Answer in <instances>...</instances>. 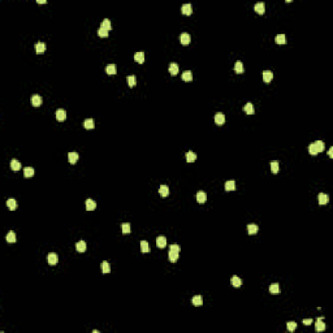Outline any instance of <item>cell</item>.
<instances>
[{"label":"cell","instance_id":"23","mask_svg":"<svg viewBox=\"0 0 333 333\" xmlns=\"http://www.w3.org/2000/svg\"><path fill=\"white\" fill-rule=\"evenodd\" d=\"M68 160L70 164H76L78 160V154L77 152H69L68 154Z\"/></svg>","mask_w":333,"mask_h":333},{"label":"cell","instance_id":"28","mask_svg":"<svg viewBox=\"0 0 333 333\" xmlns=\"http://www.w3.org/2000/svg\"><path fill=\"white\" fill-rule=\"evenodd\" d=\"M247 232H248V234H256V233H258V225H256V224H248V225H247Z\"/></svg>","mask_w":333,"mask_h":333},{"label":"cell","instance_id":"34","mask_svg":"<svg viewBox=\"0 0 333 333\" xmlns=\"http://www.w3.org/2000/svg\"><path fill=\"white\" fill-rule=\"evenodd\" d=\"M276 43L277 44H285L286 43V38H285V35L284 34H279V35H276Z\"/></svg>","mask_w":333,"mask_h":333},{"label":"cell","instance_id":"45","mask_svg":"<svg viewBox=\"0 0 333 333\" xmlns=\"http://www.w3.org/2000/svg\"><path fill=\"white\" fill-rule=\"evenodd\" d=\"M308 152H310L312 156L318 155V151H316V147H315V144H314V143H311L310 146H308Z\"/></svg>","mask_w":333,"mask_h":333},{"label":"cell","instance_id":"24","mask_svg":"<svg viewBox=\"0 0 333 333\" xmlns=\"http://www.w3.org/2000/svg\"><path fill=\"white\" fill-rule=\"evenodd\" d=\"M7 206H8V208L11 209V211H14V209L17 208V202L14 201L13 198H11V199L7 201Z\"/></svg>","mask_w":333,"mask_h":333},{"label":"cell","instance_id":"46","mask_svg":"<svg viewBox=\"0 0 333 333\" xmlns=\"http://www.w3.org/2000/svg\"><path fill=\"white\" fill-rule=\"evenodd\" d=\"M98 35H99V37H102V38H105V37H108V31L103 30V29L100 28V29L98 30Z\"/></svg>","mask_w":333,"mask_h":333},{"label":"cell","instance_id":"35","mask_svg":"<svg viewBox=\"0 0 333 333\" xmlns=\"http://www.w3.org/2000/svg\"><path fill=\"white\" fill-rule=\"evenodd\" d=\"M234 70H236V73H243V64H242V61H237L236 62V65H234Z\"/></svg>","mask_w":333,"mask_h":333},{"label":"cell","instance_id":"6","mask_svg":"<svg viewBox=\"0 0 333 333\" xmlns=\"http://www.w3.org/2000/svg\"><path fill=\"white\" fill-rule=\"evenodd\" d=\"M318 198H319V204H320V206L327 204L328 202H329V197H328L327 194H324V193H320V194L318 195Z\"/></svg>","mask_w":333,"mask_h":333},{"label":"cell","instance_id":"38","mask_svg":"<svg viewBox=\"0 0 333 333\" xmlns=\"http://www.w3.org/2000/svg\"><path fill=\"white\" fill-rule=\"evenodd\" d=\"M102 272L103 273H109L111 272V265L108 262H103L102 263Z\"/></svg>","mask_w":333,"mask_h":333},{"label":"cell","instance_id":"47","mask_svg":"<svg viewBox=\"0 0 333 333\" xmlns=\"http://www.w3.org/2000/svg\"><path fill=\"white\" fill-rule=\"evenodd\" d=\"M169 250H172V251H176V252H180V246L178 245H171L169 246Z\"/></svg>","mask_w":333,"mask_h":333},{"label":"cell","instance_id":"2","mask_svg":"<svg viewBox=\"0 0 333 333\" xmlns=\"http://www.w3.org/2000/svg\"><path fill=\"white\" fill-rule=\"evenodd\" d=\"M47 260H48V263H50L51 265H55V264H57V262H59V256H57V254H55V252H51V254H48Z\"/></svg>","mask_w":333,"mask_h":333},{"label":"cell","instance_id":"40","mask_svg":"<svg viewBox=\"0 0 333 333\" xmlns=\"http://www.w3.org/2000/svg\"><path fill=\"white\" fill-rule=\"evenodd\" d=\"M126 81H128V85H129L130 87H134V86H136V82H137L136 76H129L126 78Z\"/></svg>","mask_w":333,"mask_h":333},{"label":"cell","instance_id":"1","mask_svg":"<svg viewBox=\"0 0 333 333\" xmlns=\"http://www.w3.org/2000/svg\"><path fill=\"white\" fill-rule=\"evenodd\" d=\"M315 329L318 330V332H323V330L325 329V324L323 323V318H318V319H316Z\"/></svg>","mask_w":333,"mask_h":333},{"label":"cell","instance_id":"44","mask_svg":"<svg viewBox=\"0 0 333 333\" xmlns=\"http://www.w3.org/2000/svg\"><path fill=\"white\" fill-rule=\"evenodd\" d=\"M286 328H288L289 332H293V330H295V328H297V323L288 322V324H286Z\"/></svg>","mask_w":333,"mask_h":333},{"label":"cell","instance_id":"22","mask_svg":"<svg viewBox=\"0 0 333 333\" xmlns=\"http://www.w3.org/2000/svg\"><path fill=\"white\" fill-rule=\"evenodd\" d=\"M11 169L12 171H20L21 169V163L18 160H16V159L11 160Z\"/></svg>","mask_w":333,"mask_h":333},{"label":"cell","instance_id":"37","mask_svg":"<svg viewBox=\"0 0 333 333\" xmlns=\"http://www.w3.org/2000/svg\"><path fill=\"white\" fill-rule=\"evenodd\" d=\"M182 79L184 81H186V82H190L193 79V74H191V72L190 70H186V72H184L182 73Z\"/></svg>","mask_w":333,"mask_h":333},{"label":"cell","instance_id":"33","mask_svg":"<svg viewBox=\"0 0 333 333\" xmlns=\"http://www.w3.org/2000/svg\"><path fill=\"white\" fill-rule=\"evenodd\" d=\"M193 305L194 306H202L203 305V298H202L201 295H195L194 298H193Z\"/></svg>","mask_w":333,"mask_h":333},{"label":"cell","instance_id":"11","mask_svg":"<svg viewBox=\"0 0 333 333\" xmlns=\"http://www.w3.org/2000/svg\"><path fill=\"white\" fill-rule=\"evenodd\" d=\"M273 78V73L271 70H264L263 72V81L264 82H271Z\"/></svg>","mask_w":333,"mask_h":333},{"label":"cell","instance_id":"30","mask_svg":"<svg viewBox=\"0 0 333 333\" xmlns=\"http://www.w3.org/2000/svg\"><path fill=\"white\" fill-rule=\"evenodd\" d=\"M169 73L172 74V76H176V74L178 73V65L176 64V62H171L169 64Z\"/></svg>","mask_w":333,"mask_h":333},{"label":"cell","instance_id":"20","mask_svg":"<svg viewBox=\"0 0 333 333\" xmlns=\"http://www.w3.org/2000/svg\"><path fill=\"white\" fill-rule=\"evenodd\" d=\"M23 175H25L26 178H30L34 176V168L33 167H26L25 169H23Z\"/></svg>","mask_w":333,"mask_h":333},{"label":"cell","instance_id":"42","mask_svg":"<svg viewBox=\"0 0 333 333\" xmlns=\"http://www.w3.org/2000/svg\"><path fill=\"white\" fill-rule=\"evenodd\" d=\"M121 228H122V233H124V234H129L130 233V224L129 223H124L121 225Z\"/></svg>","mask_w":333,"mask_h":333},{"label":"cell","instance_id":"43","mask_svg":"<svg viewBox=\"0 0 333 333\" xmlns=\"http://www.w3.org/2000/svg\"><path fill=\"white\" fill-rule=\"evenodd\" d=\"M269 165H271V171L273 173L279 172V161H271V164H269Z\"/></svg>","mask_w":333,"mask_h":333},{"label":"cell","instance_id":"8","mask_svg":"<svg viewBox=\"0 0 333 333\" xmlns=\"http://www.w3.org/2000/svg\"><path fill=\"white\" fill-rule=\"evenodd\" d=\"M197 201L198 203H204L207 201V194L204 191H198L197 193Z\"/></svg>","mask_w":333,"mask_h":333},{"label":"cell","instance_id":"17","mask_svg":"<svg viewBox=\"0 0 333 333\" xmlns=\"http://www.w3.org/2000/svg\"><path fill=\"white\" fill-rule=\"evenodd\" d=\"M100 28L103 29V30L105 31H109L111 29H112V25H111V21L108 20V18H105V20L102 21V25H100Z\"/></svg>","mask_w":333,"mask_h":333},{"label":"cell","instance_id":"15","mask_svg":"<svg viewBox=\"0 0 333 333\" xmlns=\"http://www.w3.org/2000/svg\"><path fill=\"white\" fill-rule=\"evenodd\" d=\"M76 250L78 252H85L86 251V242H85V241H79V242H77Z\"/></svg>","mask_w":333,"mask_h":333},{"label":"cell","instance_id":"7","mask_svg":"<svg viewBox=\"0 0 333 333\" xmlns=\"http://www.w3.org/2000/svg\"><path fill=\"white\" fill-rule=\"evenodd\" d=\"M159 194H160L161 197L167 198L169 195V187L167 186V185H161V186L159 187Z\"/></svg>","mask_w":333,"mask_h":333},{"label":"cell","instance_id":"21","mask_svg":"<svg viewBox=\"0 0 333 333\" xmlns=\"http://www.w3.org/2000/svg\"><path fill=\"white\" fill-rule=\"evenodd\" d=\"M134 60H136L138 64H143L144 62V54L143 52H137L136 55H134Z\"/></svg>","mask_w":333,"mask_h":333},{"label":"cell","instance_id":"12","mask_svg":"<svg viewBox=\"0 0 333 333\" xmlns=\"http://www.w3.org/2000/svg\"><path fill=\"white\" fill-rule=\"evenodd\" d=\"M56 119L57 121H64L66 119V112L64 109H57L56 111Z\"/></svg>","mask_w":333,"mask_h":333},{"label":"cell","instance_id":"14","mask_svg":"<svg viewBox=\"0 0 333 333\" xmlns=\"http://www.w3.org/2000/svg\"><path fill=\"white\" fill-rule=\"evenodd\" d=\"M243 111H245L247 115H254V112H255V109H254V105H252V103H246V105L243 107Z\"/></svg>","mask_w":333,"mask_h":333},{"label":"cell","instance_id":"18","mask_svg":"<svg viewBox=\"0 0 333 333\" xmlns=\"http://www.w3.org/2000/svg\"><path fill=\"white\" fill-rule=\"evenodd\" d=\"M225 190L226 191H233V190H236V182L233 180L230 181H226L225 182Z\"/></svg>","mask_w":333,"mask_h":333},{"label":"cell","instance_id":"16","mask_svg":"<svg viewBox=\"0 0 333 333\" xmlns=\"http://www.w3.org/2000/svg\"><path fill=\"white\" fill-rule=\"evenodd\" d=\"M230 282H232V285L234 286V288H240V286L242 285V280H241L238 276H233V277H232Z\"/></svg>","mask_w":333,"mask_h":333},{"label":"cell","instance_id":"19","mask_svg":"<svg viewBox=\"0 0 333 333\" xmlns=\"http://www.w3.org/2000/svg\"><path fill=\"white\" fill-rule=\"evenodd\" d=\"M314 144H315V147H316V151H318V154L323 152V151L325 150V144H324V142H323V141H316Z\"/></svg>","mask_w":333,"mask_h":333},{"label":"cell","instance_id":"50","mask_svg":"<svg viewBox=\"0 0 333 333\" xmlns=\"http://www.w3.org/2000/svg\"><path fill=\"white\" fill-rule=\"evenodd\" d=\"M37 3H38V4H46L47 1H46V0H38Z\"/></svg>","mask_w":333,"mask_h":333},{"label":"cell","instance_id":"5","mask_svg":"<svg viewBox=\"0 0 333 333\" xmlns=\"http://www.w3.org/2000/svg\"><path fill=\"white\" fill-rule=\"evenodd\" d=\"M35 51H37L38 55L44 54V51H46V44L43 42H38L37 44H35Z\"/></svg>","mask_w":333,"mask_h":333},{"label":"cell","instance_id":"3","mask_svg":"<svg viewBox=\"0 0 333 333\" xmlns=\"http://www.w3.org/2000/svg\"><path fill=\"white\" fill-rule=\"evenodd\" d=\"M215 122H216L218 125H223L224 122H225V116H224L221 112H218L216 115H215Z\"/></svg>","mask_w":333,"mask_h":333},{"label":"cell","instance_id":"36","mask_svg":"<svg viewBox=\"0 0 333 333\" xmlns=\"http://www.w3.org/2000/svg\"><path fill=\"white\" fill-rule=\"evenodd\" d=\"M7 242H9V243L16 242V233H14V232H9L8 234H7Z\"/></svg>","mask_w":333,"mask_h":333},{"label":"cell","instance_id":"41","mask_svg":"<svg viewBox=\"0 0 333 333\" xmlns=\"http://www.w3.org/2000/svg\"><path fill=\"white\" fill-rule=\"evenodd\" d=\"M269 291H271V294H277L280 291V288H279V284H272V285H269Z\"/></svg>","mask_w":333,"mask_h":333},{"label":"cell","instance_id":"9","mask_svg":"<svg viewBox=\"0 0 333 333\" xmlns=\"http://www.w3.org/2000/svg\"><path fill=\"white\" fill-rule=\"evenodd\" d=\"M181 12H182V14H186V16H190V14L193 13V8L190 4H184L182 5V8H181Z\"/></svg>","mask_w":333,"mask_h":333},{"label":"cell","instance_id":"4","mask_svg":"<svg viewBox=\"0 0 333 333\" xmlns=\"http://www.w3.org/2000/svg\"><path fill=\"white\" fill-rule=\"evenodd\" d=\"M190 40H191V38H190V35L187 34V33H182L180 37V42L182 43L184 46H187L190 43Z\"/></svg>","mask_w":333,"mask_h":333},{"label":"cell","instance_id":"13","mask_svg":"<svg viewBox=\"0 0 333 333\" xmlns=\"http://www.w3.org/2000/svg\"><path fill=\"white\" fill-rule=\"evenodd\" d=\"M156 245H158V247L160 248H164L167 246V238L163 237V236H160V237L156 238Z\"/></svg>","mask_w":333,"mask_h":333},{"label":"cell","instance_id":"29","mask_svg":"<svg viewBox=\"0 0 333 333\" xmlns=\"http://www.w3.org/2000/svg\"><path fill=\"white\" fill-rule=\"evenodd\" d=\"M255 11H256V13H259V14H264V12H265L264 3H258V4H255Z\"/></svg>","mask_w":333,"mask_h":333},{"label":"cell","instance_id":"39","mask_svg":"<svg viewBox=\"0 0 333 333\" xmlns=\"http://www.w3.org/2000/svg\"><path fill=\"white\" fill-rule=\"evenodd\" d=\"M141 251L144 252V254H146V252H150V246L146 241H142L141 242Z\"/></svg>","mask_w":333,"mask_h":333},{"label":"cell","instance_id":"26","mask_svg":"<svg viewBox=\"0 0 333 333\" xmlns=\"http://www.w3.org/2000/svg\"><path fill=\"white\" fill-rule=\"evenodd\" d=\"M168 259L171 260L172 263H175V262H177L178 260V252H176V251H172V250H169V252H168Z\"/></svg>","mask_w":333,"mask_h":333},{"label":"cell","instance_id":"32","mask_svg":"<svg viewBox=\"0 0 333 333\" xmlns=\"http://www.w3.org/2000/svg\"><path fill=\"white\" fill-rule=\"evenodd\" d=\"M105 72H107V74H116V72H117V68H116L115 64H109V65H107Z\"/></svg>","mask_w":333,"mask_h":333},{"label":"cell","instance_id":"27","mask_svg":"<svg viewBox=\"0 0 333 333\" xmlns=\"http://www.w3.org/2000/svg\"><path fill=\"white\" fill-rule=\"evenodd\" d=\"M186 161L187 163H194L195 160H197V155H195L193 151H189V152H186Z\"/></svg>","mask_w":333,"mask_h":333},{"label":"cell","instance_id":"49","mask_svg":"<svg viewBox=\"0 0 333 333\" xmlns=\"http://www.w3.org/2000/svg\"><path fill=\"white\" fill-rule=\"evenodd\" d=\"M328 156H329V158H333V147H332V148H329V151H328Z\"/></svg>","mask_w":333,"mask_h":333},{"label":"cell","instance_id":"10","mask_svg":"<svg viewBox=\"0 0 333 333\" xmlns=\"http://www.w3.org/2000/svg\"><path fill=\"white\" fill-rule=\"evenodd\" d=\"M31 104L34 105V107H39L42 104V98L39 95H33L31 96Z\"/></svg>","mask_w":333,"mask_h":333},{"label":"cell","instance_id":"31","mask_svg":"<svg viewBox=\"0 0 333 333\" xmlns=\"http://www.w3.org/2000/svg\"><path fill=\"white\" fill-rule=\"evenodd\" d=\"M83 126H85V129H94V120L93 119H86L85 121H83Z\"/></svg>","mask_w":333,"mask_h":333},{"label":"cell","instance_id":"25","mask_svg":"<svg viewBox=\"0 0 333 333\" xmlns=\"http://www.w3.org/2000/svg\"><path fill=\"white\" fill-rule=\"evenodd\" d=\"M96 208V203L93 201V199H87L86 201V209L87 211H94Z\"/></svg>","mask_w":333,"mask_h":333},{"label":"cell","instance_id":"48","mask_svg":"<svg viewBox=\"0 0 333 333\" xmlns=\"http://www.w3.org/2000/svg\"><path fill=\"white\" fill-rule=\"evenodd\" d=\"M302 323H303V324H305V325H310L311 323H312V319H305V320H303Z\"/></svg>","mask_w":333,"mask_h":333}]
</instances>
